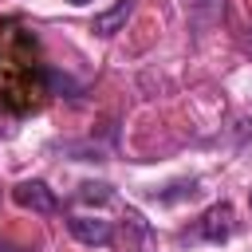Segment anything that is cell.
I'll return each mask as SVG.
<instances>
[{
  "label": "cell",
  "instance_id": "1",
  "mask_svg": "<svg viewBox=\"0 0 252 252\" xmlns=\"http://www.w3.org/2000/svg\"><path fill=\"white\" fill-rule=\"evenodd\" d=\"M51 94V67L39 55V39L20 24H0V110L32 114Z\"/></svg>",
  "mask_w": 252,
  "mask_h": 252
},
{
  "label": "cell",
  "instance_id": "2",
  "mask_svg": "<svg viewBox=\"0 0 252 252\" xmlns=\"http://www.w3.org/2000/svg\"><path fill=\"white\" fill-rule=\"evenodd\" d=\"M67 232L91 248H106L114 240V224L106 217H91V213H71L67 217Z\"/></svg>",
  "mask_w": 252,
  "mask_h": 252
},
{
  "label": "cell",
  "instance_id": "3",
  "mask_svg": "<svg viewBox=\"0 0 252 252\" xmlns=\"http://www.w3.org/2000/svg\"><path fill=\"white\" fill-rule=\"evenodd\" d=\"M12 201H16L20 209H32V213H55V209H59V197H55L43 181H20V185L12 189Z\"/></svg>",
  "mask_w": 252,
  "mask_h": 252
},
{
  "label": "cell",
  "instance_id": "4",
  "mask_svg": "<svg viewBox=\"0 0 252 252\" xmlns=\"http://www.w3.org/2000/svg\"><path fill=\"white\" fill-rule=\"evenodd\" d=\"M197 236H205V240H213V244L228 240V236H232V205H228V201H217L213 209H205V217H201V224H197Z\"/></svg>",
  "mask_w": 252,
  "mask_h": 252
},
{
  "label": "cell",
  "instance_id": "5",
  "mask_svg": "<svg viewBox=\"0 0 252 252\" xmlns=\"http://www.w3.org/2000/svg\"><path fill=\"white\" fill-rule=\"evenodd\" d=\"M130 16H134V0H114V8H106V12L94 16V32L98 35H118Z\"/></svg>",
  "mask_w": 252,
  "mask_h": 252
},
{
  "label": "cell",
  "instance_id": "6",
  "mask_svg": "<svg viewBox=\"0 0 252 252\" xmlns=\"http://www.w3.org/2000/svg\"><path fill=\"white\" fill-rule=\"evenodd\" d=\"M185 4V12H193V16H213L217 12V0H181Z\"/></svg>",
  "mask_w": 252,
  "mask_h": 252
},
{
  "label": "cell",
  "instance_id": "7",
  "mask_svg": "<svg viewBox=\"0 0 252 252\" xmlns=\"http://www.w3.org/2000/svg\"><path fill=\"white\" fill-rule=\"evenodd\" d=\"M67 4H87V0H67Z\"/></svg>",
  "mask_w": 252,
  "mask_h": 252
},
{
  "label": "cell",
  "instance_id": "8",
  "mask_svg": "<svg viewBox=\"0 0 252 252\" xmlns=\"http://www.w3.org/2000/svg\"><path fill=\"white\" fill-rule=\"evenodd\" d=\"M248 205H252V193H248Z\"/></svg>",
  "mask_w": 252,
  "mask_h": 252
}]
</instances>
